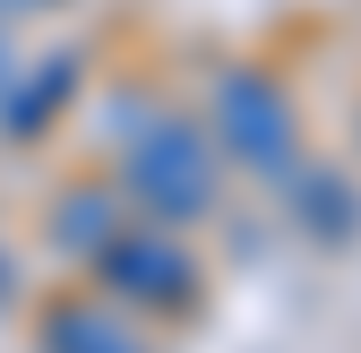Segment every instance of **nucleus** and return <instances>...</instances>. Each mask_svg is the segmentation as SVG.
<instances>
[{"label": "nucleus", "instance_id": "nucleus-6", "mask_svg": "<svg viewBox=\"0 0 361 353\" xmlns=\"http://www.w3.org/2000/svg\"><path fill=\"white\" fill-rule=\"evenodd\" d=\"M69 86H78V61H43V69L18 86V95H0V104H9V112H0V121H9V138H35V129L61 112V95H69Z\"/></svg>", "mask_w": 361, "mask_h": 353}, {"label": "nucleus", "instance_id": "nucleus-9", "mask_svg": "<svg viewBox=\"0 0 361 353\" xmlns=\"http://www.w3.org/2000/svg\"><path fill=\"white\" fill-rule=\"evenodd\" d=\"M0 293H9V268H0Z\"/></svg>", "mask_w": 361, "mask_h": 353}, {"label": "nucleus", "instance_id": "nucleus-2", "mask_svg": "<svg viewBox=\"0 0 361 353\" xmlns=\"http://www.w3.org/2000/svg\"><path fill=\"white\" fill-rule=\"evenodd\" d=\"M215 138L233 147L258 181H284V172L301 164L293 104H284V86L258 78V69H224V78H215Z\"/></svg>", "mask_w": 361, "mask_h": 353}, {"label": "nucleus", "instance_id": "nucleus-1", "mask_svg": "<svg viewBox=\"0 0 361 353\" xmlns=\"http://www.w3.org/2000/svg\"><path fill=\"white\" fill-rule=\"evenodd\" d=\"M129 198L164 225H190V215L215 207V147L198 138V121H147L129 138Z\"/></svg>", "mask_w": 361, "mask_h": 353}, {"label": "nucleus", "instance_id": "nucleus-8", "mask_svg": "<svg viewBox=\"0 0 361 353\" xmlns=\"http://www.w3.org/2000/svg\"><path fill=\"white\" fill-rule=\"evenodd\" d=\"M0 95H9V43H0Z\"/></svg>", "mask_w": 361, "mask_h": 353}, {"label": "nucleus", "instance_id": "nucleus-5", "mask_svg": "<svg viewBox=\"0 0 361 353\" xmlns=\"http://www.w3.org/2000/svg\"><path fill=\"white\" fill-rule=\"evenodd\" d=\"M284 198L301 207V225L319 233V241H344V233L361 225V198L336 181V172H310V164H293V172H284Z\"/></svg>", "mask_w": 361, "mask_h": 353}, {"label": "nucleus", "instance_id": "nucleus-4", "mask_svg": "<svg viewBox=\"0 0 361 353\" xmlns=\"http://www.w3.org/2000/svg\"><path fill=\"white\" fill-rule=\"evenodd\" d=\"M43 353H147V345L129 336V319L104 311V301H61V311L43 319Z\"/></svg>", "mask_w": 361, "mask_h": 353}, {"label": "nucleus", "instance_id": "nucleus-3", "mask_svg": "<svg viewBox=\"0 0 361 353\" xmlns=\"http://www.w3.org/2000/svg\"><path fill=\"white\" fill-rule=\"evenodd\" d=\"M95 268L112 293H129L138 311H180V301L198 293V268H190V250L164 241V233H112L95 250Z\"/></svg>", "mask_w": 361, "mask_h": 353}, {"label": "nucleus", "instance_id": "nucleus-7", "mask_svg": "<svg viewBox=\"0 0 361 353\" xmlns=\"http://www.w3.org/2000/svg\"><path fill=\"white\" fill-rule=\"evenodd\" d=\"M52 233H69V250H104V241L121 233V225H112V198H104V190H78V198L52 215Z\"/></svg>", "mask_w": 361, "mask_h": 353}]
</instances>
